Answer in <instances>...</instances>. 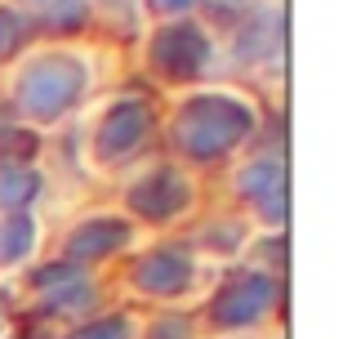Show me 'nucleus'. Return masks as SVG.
I'll list each match as a JSON object with an SVG mask.
<instances>
[{
  "label": "nucleus",
  "instance_id": "9b49d317",
  "mask_svg": "<svg viewBox=\"0 0 352 339\" xmlns=\"http://www.w3.org/2000/svg\"><path fill=\"white\" fill-rule=\"evenodd\" d=\"M232 188L241 201H263L272 197V192L285 188V161L281 157H254V161H241L236 174H232Z\"/></svg>",
  "mask_w": 352,
  "mask_h": 339
},
{
  "label": "nucleus",
  "instance_id": "6ab92c4d",
  "mask_svg": "<svg viewBox=\"0 0 352 339\" xmlns=\"http://www.w3.org/2000/svg\"><path fill=\"white\" fill-rule=\"evenodd\" d=\"M143 339H197V322L188 313H156L147 322Z\"/></svg>",
  "mask_w": 352,
  "mask_h": 339
},
{
  "label": "nucleus",
  "instance_id": "1a4fd4ad",
  "mask_svg": "<svg viewBox=\"0 0 352 339\" xmlns=\"http://www.w3.org/2000/svg\"><path fill=\"white\" fill-rule=\"evenodd\" d=\"M285 50V18L276 9H258L232 36V54L241 67H254V63H276Z\"/></svg>",
  "mask_w": 352,
  "mask_h": 339
},
{
  "label": "nucleus",
  "instance_id": "a211bd4d",
  "mask_svg": "<svg viewBox=\"0 0 352 339\" xmlns=\"http://www.w3.org/2000/svg\"><path fill=\"white\" fill-rule=\"evenodd\" d=\"M76 277H85V268H76V263H67V259H50V263H41V268H27V286H32L36 295L58 290V286H67V281H76Z\"/></svg>",
  "mask_w": 352,
  "mask_h": 339
},
{
  "label": "nucleus",
  "instance_id": "aec40b11",
  "mask_svg": "<svg viewBox=\"0 0 352 339\" xmlns=\"http://www.w3.org/2000/svg\"><path fill=\"white\" fill-rule=\"evenodd\" d=\"M254 215L263 219L272 232H285V219H290V188H281V192H272V197L254 201Z\"/></svg>",
  "mask_w": 352,
  "mask_h": 339
},
{
  "label": "nucleus",
  "instance_id": "5701e85b",
  "mask_svg": "<svg viewBox=\"0 0 352 339\" xmlns=\"http://www.w3.org/2000/svg\"><path fill=\"white\" fill-rule=\"evenodd\" d=\"M0 326H5V308H0Z\"/></svg>",
  "mask_w": 352,
  "mask_h": 339
},
{
  "label": "nucleus",
  "instance_id": "f3484780",
  "mask_svg": "<svg viewBox=\"0 0 352 339\" xmlns=\"http://www.w3.org/2000/svg\"><path fill=\"white\" fill-rule=\"evenodd\" d=\"M67 339H138V326L125 313H98L89 322H80Z\"/></svg>",
  "mask_w": 352,
  "mask_h": 339
},
{
  "label": "nucleus",
  "instance_id": "f03ea898",
  "mask_svg": "<svg viewBox=\"0 0 352 339\" xmlns=\"http://www.w3.org/2000/svg\"><path fill=\"white\" fill-rule=\"evenodd\" d=\"M89 72L85 54L76 50H41L18 67L14 76V112L27 130H41V125H58L72 107L85 98Z\"/></svg>",
  "mask_w": 352,
  "mask_h": 339
},
{
  "label": "nucleus",
  "instance_id": "2eb2a0df",
  "mask_svg": "<svg viewBox=\"0 0 352 339\" xmlns=\"http://www.w3.org/2000/svg\"><path fill=\"white\" fill-rule=\"evenodd\" d=\"M94 18V5L89 0H45L41 5V27L54 36H72L80 27H89Z\"/></svg>",
  "mask_w": 352,
  "mask_h": 339
},
{
  "label": "nucleus",
  "instance_id": "9d476101",
  "mask_svg": "<svg viewBox=\"0 0 352 339\" xmlns=\"http://www.w3.org/2000/svg\"><path fill=\"white\" fill-rule=\"evenodd\" d=\"M41 317H50V322H76V317H94V308H98V286L89 281V272L85 277H76V281H67V286H58V290H45L41 295Z\"/></svg>",
  "mask_w": 352,
  "mask_h": 339
},
{
  "label": "nucleus",
  "instance_id": "0eeeda50",
  "mask_svg": "<svg viewBox=\"0 0 352 339\" xmlns=\"http://www.w3.org/2000/svg\"><path fill=\"white\" fill-rule=\"evenodd\" d=\"M129 286L147 299H179L197 286V259L179 241H156L134 254L129 263Z\"/></svg>",
  "mask_w": 352,
  "mask_h": 339
},
{
  "label": "nucleus",
  "instance_id": "4468645a",
  "mask_svg": "<svg viewBox=\"0 0 352 339\" xmlns=\"http://www.w3.org/2000/svg\"><path fill=\"white\" fill-rule=\"evenodd\" d=\"M245 241H250V228L241 223V219H232V215L206 219V223L197 228V245L210 250V254H236Z\"/></svg>",
  "mask_w": 352,
  "mask_h": 339
},
{
  "label": "nucleus",
  "instance_id": "412c9836",
  "mask_svg": "<svg viewBox=\"0 0 352 339\" xmlns=\"http://www.w3.org/2000/svg\"><path fill=\"white\" fill-rule=\"evenodd\" d=\"M23 36H27V18L18 14V9H0V63H5L9 54H18Z\"/></svg>",
  "mask_w": 352,
  "mask_h": 339
},
{
  "label": "nucleus",
  "instance_id": "4be33fe9",
  "mask_svg": "<svg viewBox=\"0 0 352 339\" xmlns=\"http://www.w3.org/2000/svg\"><path fill=\"white\" fill-rule=\"evenodd\" d=\"M147 14L161 18V23H174V18H188L197 9H206V0H143Z\"/></svg>",
  "mask_w": 352,
  "mask_h": 339
},
{
  "label": "nucleus",
  "instance_id": "20e7f679",
  "mask_svg": "<svg viewBox=\"0 0 352 339\" xmlns=\"http://www.w3.org/2000/svg\"><path fill=\"white\" fill-rule=\"evenodd\" d=\"M147 63L165 80H201L214 63V36L197 18H174L161 23L147 41Z\"/></svg>",
  "mask_w": 352,
  "mask_h": 339
},
{
  "label": "nucleus",
  "instance_id": "6e6552de",
  "mask_svg": "<svg viewBox=\"0 0 352 339\" xmlns=\"http://www.w3.org/2000/svg\"><path fill=\"white\" fill-rule=\"evenodd\" d=\"M129 237H134V223L125 215H89L63 237V259L76 268H89V263H103L116 250H125Z\"/></svg>",
  "mask_w": 352,
  "mask_h": 339
},
{
  "label": "nucleus",
  "instance_id": "7ed1b4c3",
  "mask_svg": "<svg viewBox=\"0 0 352 339\" xmlns=\"http://www.w3.org/2000/svg\"><path fill=\"white\" fill-rule=\"evenodd\" d=\"M156 125H161V116H156L152 98H143V94L112 98V103L98 112L94 130H89L94 161H98V166H125V161H134L138 152L152 143Z\"/></svg>",
  "mask_w": 352,
  "mask_h": 339
},
{
  "label": "nucleus",
  "instance_id": "ddd939ff",
  "mask_svg": "<svg viewBox=\"0 0 352 339\" xmlns=\"http://www.w3.org/2000/svg\"><path fill=\"white\" fill-rule=\"evenodd\" d=\"M36 241H41V223L36 215H5L0 219V268H18L32 259Z\"/></svg>",
  "mask_w": 352,
  "mask_h": 339
},
{
  "label": "nucleus",
  "instance_id": "dca6fc26",
  "mask_svg": "<svg viewBox=\"0 0 352 339\" xmlns=\"http://www.w3.org/2000/svg\"><path fill=\"white\" fill-rule=\"evenodd\" d=\"M36 152H41L36 130H27V125H0V170L36 166Z\"/></svg>",
  "mask_w": 352,
  "mask_h": 339
},
{
  "label": "nucleus",
  "instance_id": "f257e3e1",
  "mask_svg": "<svg viewBox=\"0 0 352 339\" xmlns=\"http://www.w3.org/2000/svg\"><path fill=\"white\" fill-rule=\"evenodd\" d=\"M254 130H258L254 103L232 94V89H197L174 107L170 125H165L170 148L192 166L228 161Z\"/></svg>",
  "mask_w": 352,
  "mask_h": 339
},
{
  "label": "nucleus",
  "instance_id": "39448f33",
  "mask_svg": "<svg viewBox=\"0 0 352 339\" xmlns=\"http://www.w3.org/2000/svg\"><path fill=\"white\" fill-rule=\"evenodd\" d=\"M276 299H281V281L267 277V272L241 268L210 295L206 313L214 331H254L263 317H272Z\"/></svg>",
  "mask_w": 352,
  "mask_h": 339
},
{
  "label": "nucleus",
  "instance_id": "423d86ee",
  "mask_svg": "<svg viewBox=\"0 0 352 339\" xmlns=\"http://www.w3.org/2000/svg\"><path fill=\"white\" fill-rule=\"evenodd\" d=\"M192 201H197V183L183 166H156L138 174L125 192L129 215L143 219V223H174L192 210Z\"/></svg>",
  "mask_w": 352,
  "mask_h": 339
},
{
  "label": "nucleus",
  "instance_id": "f8f14e48",
  "mask_svg": "<svg viewBox=\"0 0 352 339\" xmlns=\"http://www.w3.org/2000/svg\"><path fill=\"white\" fill-rule=\"evenodd\" d=\"M45 197V174L36 166L0 170V210L5 215H32V206Z\"/></svg>",
  "mask_w": 352,
  "mask_h": 339
}]
</instances>
